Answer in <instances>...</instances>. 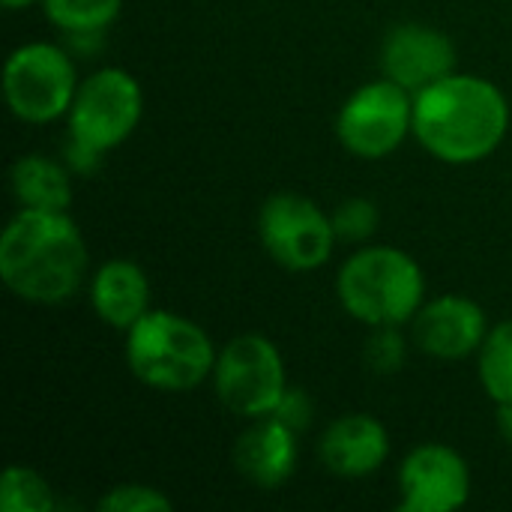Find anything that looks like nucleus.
Instances as JSON below:
<instances>
[{"mask_svg": "<svg viewBox=\"0 0 512 512\" xmlns=\"http://www.w3.org/2000/svg\"><path fill=\"white\" fill-rule=\"evenodd\" d=\"M507 93L474 72H450L414 96V138L444 165H477L510 132Z\"/></svg>", "mask_w": 512, "mask_h": 512, "instance_id": "1", "label": "nucleus"}, {"mask_svg": "<svg viewBox=\"0 0 512 512\" xmlns=\"http://www.w3.org/2000/svg\"><path fill=\"white\" fill-rule=\"evenodd\" d=\"M87 267V243L69 213L18 207L0 234V282L30 306L72 300L87 279Z\"/></svg>", "mask_w": 512, "mask_h": 512, "instance_id": "2", "label": "nucleus"}, {"mask_svg": "<svg viewBox=\"0 0 512 512\" xmlns=\"http://www.w3.org/2000/svg\"><path fill=\"white\" fill-rule=\"evenodd\" d=\"M123 357L138 384L156 393H192L213 378L219 351L198 321L150 309L126 333Z\"/></svg>", "mask_w": 512, "mask_h": 512, "instance_id": "3", "label": "nucleus"}, {"mask_svg": "<svg viewBox=\"0 0 512 512\" xmlns=\"http://www.w3.org/2000/svg\"><path fill=\"white\" fill-rule=\"evenodd\" d=\"M336 297L369 330L405 327L426 303V276L399 246H360L336 273Z\"/></svg>", "mask_w": 512, "mask_h": 512, "instance_id": "4", "label": "nucleus"}, {"mask_svg": "<svg viewBox=\"0 0 512 512\" xmlns=\"http://www.w3.org/2000/svg\"><path fill=\"white\" fill-rule=\"evenodd\" d=\"M66 45L24 42L12 48L3 66V99L15 120L48 126L69 114L78 93V66Z\"/></svg>", "mask_w": 512, "mask_h": 512, "instance_id": "5", "label": "nucleus"}, {"mask_svg": "<svg viewBox=\"0 0 512 512\" xmlns=\"http://www.w3.org/2000/svg\"><path fill=\"white\" fill-rule=\"evenodd\" d=\"M210 384L219 405L243 420L270 417L291 387L279 345L261 333L228 339L219 348Z\"/></svg>", "mask_w": 512, "mask_h": 512, "instance_id": "6", "label": "nucleus"}, {"mask_svg": "<svg viewBox=\"0 0 512 512\" xmlns=\"http://www.w3.org/2000/svg\"><path fill=\"white\" fill-rule=\"evenodd\" d=\"M144 117L141 81L120 66H102L81 78L72 108L66 114L69 141L108 156L126 144Z\"/></svg>", "mask_w": 512, "mask_h": 512, "instance_id": "7", "label": "nucleus"}, {"mask_svg": "<svg viewBox=\"0 0 512 512\" xmlns=\"http://www.w3.org/2000/svg\"><path fill=\"white\" fill-rule=\"evenodd\" d=\"M333 132L354 159L381 162L414 135V93L390 78H375L339 105Z\"/></svg>", "mask_w": 512, "mask_h": 512, "instance_id": "8", "label": "nucleus"}, {"mask_svg": "<svg viewBox=\"0 0 512 512\" xmlns=\"http://www.w3.org/2000/svg\"><path fill=\"white\" fill-rule=\"evenodd\" d=\"M258 240L288 273L321 270L339 243L330 213L300 192H273L258 210Z\"/></svg>", "mask_w": 512, "mask_h": 512, "instance_id": "9", "label": "nucleus"}, {"mask_svg": "<svg viewBox=\"0 0 512 512\" xmlns=\"http://www.w3.org/2000/svg\"><path fill=\"white\" fill-rule=\"evenodd\" d=\"M396 510L453 512L468 507L474 477L468 459L441 441L417 444L396 471Z\"/></svg>", "mask_w": 512, "mask_h": 512, "instance_id": "10", "label": "nucleus"}, {"mask_svg": "<svg viewBox=\"0 0 512 512\" xmlns=\"http://www.w3.org/2000/svg\"><path fill=\"white\" fill-rule=\"evenodd\" d=\"M456 45L453 39L432 24L402 21L393 24L381 39V72L408 93H420L435 81L456 72Z\"/></svg>", "mask_w": 512, "mask_h": 512, "instance_id": "11", "label": "nucleus"}, {"mask_svg": "<svg viewBox=\"0 0 512 512\" xmlns=\"http://www.w3.org/2000/svg\"><path fill=\"white\" fill-rule=\"evenodd\" d=\"M489 333L486 309L468 294H441L420 306L411 321V345L435 360L477 357Z\"/></svg>", "mask_w": 512, "mask_h": 512, "instance_id": "12", "label": "nucleus"}, {"mask_svg": "<svg viewBox=\"0 0 512 512\" xmlns=\"http://www.w3.org/2000/svg\"><path fill=\"white\" fill-rule=\"evenodd\" d=\"M231 462L237 474L255 489H282L297 471L300 435L276 417L249 420V426L234 441Z\"/></svg>", "mask_w": 512, "mask_h": 512, "instance_id": "13", "label": "nucleus"}, {"mask_svg": "<svg viewBox=\"0 0 512 512\" xmlns=\"http://www.w3.org/2000/svg\"><path fill=\"white\" fill-rule=\"evenodd\" d=\"M324 471L342 480H363L390 459V432L375 414H342L318 438Z\"/></svg>", "mask_w": 512, "mask_h": 512, "instance_id": "14", "label": "nucleus"}, {"mask_svg": "<svg viewBox=\"0 0 512 512\" xmlns=\"http://www.w3.org/2000/svg\"><path fill=\"white\" fill-rule=\"evenodd\" d=\"M150 297L153 288L144 267L129 258H111L90 276V306L117 333H129L150 312Z\"/></svg>", "mask_w": 512, "mask_h": 512, "instance_id": "15", "label": "nucleus"}, {"mask_svg": "<svg viewBox=\"0 0 512 512\" xmlns=\"http://www.w3.org/2000/svg\"><path fill=\"white\" fill-rule=\"evenodd\" d=\"M9 189L18 207L69 213L72 207V168L45 153H24L9 168Z\"/></svg>", "mask_w": 512, "mask_h": 512, "instance_id": "16", "label": "nucleus"}, {"mask_svg": "<svg viewBox=\"0 0 512 512\" xmlns=\"http://www.w3.org/2000/svg\"><path fill=\"white\" fill-rule=\"evenodd\" d=\"M477 378L495 405H512V318L489 327L477 351Z\"/></svg>", "mask_w": 512, "mask_h": 512, "instance_id": "17", "label": "nucleus"}, {"mask_svg": "<svg viewBox=\"0 0 512 512\" xmlns=\"http://www.w3.org/2000/svg\"><path fill=\"white\" fill-rule=\"evenodd\" d=\"M39 6L60 33H105L123 12V0H42Z\"/></svg>", "mask_w": 512, "mask_h": 512, "instance_id": "18", "label": "nucleus"}, {"mask_svg": "<svg viewBox=\"0 0 512 512\" xmlns=\"http://www.w3.org/2000/svg\"><path fill=\"white\" fill-rule=\"evenodd\" d=\"M51 483L30 465H6L0 474V512H54Z\"/></svg>", "mask_w": 512, "mask_h": 512, "instance_id": "19", "label": "nucleus"}, {"mask_svg": "<svg viewBox=\"0 0 512 512\" xmlns=\"http://www.w3.org/2000/svg\"><path fill=\"white\" fill-rule=\"evenodd\" d=\"M333 219V231L339 237V243H354V246H363L372 240V234L378 231L381 225V210L372 198H345L336 204V210L330 213Z\"/></svg>", "mask_w": 512, "mask_h": 512, "instance_id": "20", "label": "nucleus"}, {"mask_svg": "<svg viewBox=\"0 0 512 512\" xmlns=\"http://www.w3.org/2000/svg\"><path fill=\"white\" fill-rule=\"evenodd\" d=\"M363 360L372 375H399L408 360V339L402 327H372L363 348Z\"/></svg>", "mask_w": 512, "mask_h": 512, "instance_id": "21", "label": "nucleus"}, {"mask_svg": "<svg viewBox=\"0 0 512 512\" xmlns=\"http://www.w3.org/2000/svg\"><path fill=\"white\" fill-rule=\"evenodd\" d=\"M102 512H171L174 510V501L156 489V486H147V483H120V486H111L99 504Z\"/></svg>", "mask_w": 512, "mask_h": 512, "instance_id": "22", "label": "nucleus"}, {"mask_svg": "<svg viewBox=\"0 0 512 512\" xmlns=\"http://www.w3.org/2000/svg\"><path fill=\"white\" fill-rule=\"evenodd\" d=\"M312 414H315V405H312L309 393L303 387H288L270 417L282 420L288 429H294L297 435H303L309 429V423H312Z\"/></svg>", "mask_w": 512, "mask_h": 512, "instance_id": "23", "label": "nucleus"}, {"mask_svg": "<svg viewBox=\"0 0 512 512\" xmlns=\"http://www.w3.org/2000/svg\"><path fill=\"white\" fill-rule=\"evenodd\" d=\"M102 159H105V156H99V153H93V150H87V147H81V144H75V141L66 138L63 162L72 168V174H93V171L102 165Z\"/></svg>", "mask_w": 512, "mask_h": 512, "instance_id": "24", "label": "nucleus"}, {"mask_svg": "<svg viewBox=\"0 0 512 512\" xmlns=\"http://www.w3.org/2000/svg\"><path fill=\"white\" fill-rule=\"evenodd\" d=\"M498 432L512 447V405H498Z\"/></svg>", "mask_w": 512, "mask_h": 512, "instance_id": "25", "label": "nucleus"}, {"mask_svg": "<svg viewBox=\"0 0 512 512\" xmlns=\"http://www.w3.org/2000/svg\"><path fill=\"white\" fill-rule=\"evenodd\" d=\"M9 12H21V9H30L33 3H42V0H0Z\"/></svg>", "mask_w": 512, "mask_h": 512, "instance_id": "26", "label": "nucleus"}]
</instances>
